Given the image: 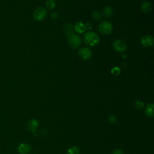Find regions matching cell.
<instances>
[{
    "label": "cell",
    "mask_w": 154,
    "mask_h": 154,
    "mask_svg": "<svg viewBox=\"0 0 154 154\" xmlns=\"http://www.w3.org/2000/svg\"><path fill=\"white\" fill-rule=\"evenodd\" d=\"M113 29L112 25L109 21H103L99 26V32L103 35H108L111 33Z\"/></svg>",
    "instance_id": "3"
},
{
    "label": "cell",
    "mask_w": 154,
    "mask_h": 154,
    "mask_svg": "<svg viewBox=\"0 0 154 154\" xmlns=\"http://www.w3.org/2000/svg\"><path fill=\"white\" fill-rule=\"evenodd\" d=\"M91 17L94 20H99L101 19V14L98 11H94L91 14Z\"/></svg>",
    "instance_id": "17"
},
{
    "label": "cell",
    "mask_w": 154,
    "mask_h": 154,
    "mask_svg": "<svg viewBox=\"0 0 154 154\" xmlns=\"http://www.w3.org/2000/svg\"><path fill=\"white\" fill-rule=\"evenodd\" d=\"M120 72V69L119 67H114L111 70V73L114 76H118Z\"/></svg>",
    "instance_id": "18"
},
{
    "label": "cell",
    "mask_w": 154,
    "mask_h": 154,
    "mask_svg": "<svg viewBox=\"0 0 154 154\" xmlns=\"http://www.w3.org/2000/svg\"><path fill=\"white\" fill-rule=\"evenodd\" d=\"M140 43L141 46L145 48L152 47L154 43V38L152 35H145L141 38Z\"/></svg>",
    "instance_id": "6"
},
{
    "label": "cell",
    "mask_w": 154,
    "mask_h": 154,
    "mask_svg": "<svg viewBox=\"0 0 154 154\" xmlns=\"http://www.w3.org/2000/svg\"><path fill=\"white\" fill-rule=\"evenodd\" d=\"M114 10L112 7L109 5L105 6L103 10V14L105 17H110L113 14Z\"/></svg>",
    "instance_id": "14"
},
{
    "label": "cell",
    "mask_w": 154,
    "mask_h": 154,
    "mask_svg": "<svg viewBox=\"0 0 154 154\" xmlns=\"http://www.w3.org/2000/svg\"><path fill=\"white\" fill-rule=\"evenodd\" d=\"M74 29L75 32H76L78 34L84 33L85 31L84 23L82 22H76L74 25Z\"/></svg>",
    "instance_id": "10"
},
{
    "label": "cell",
    "mask_w": 154,
    "mask_h": 154,
    "mask_svg": "<svg viewBox=\"0 0 154 154\" xmlns=\"http://www.w3.org/2000/svg\"><path fill=\"white\" fill-rule=\"evenodd\" d=\"M47 15V12L46 10L42 7H39L37 8L33 12V17L37 21H42L44 20Z\"/></svg>",
    "instance_id": "4"
},
{
    "label": "cell",
    "mask_w": 154,
    "mask_h": 154,
    "mask_svg": "<svg viewBox=\"0 0 154 154\" xmlns=\"http://www.w3.org/2000/svg\"><path fill=\"white\" fill-rule=\"evenodd\" d=\"M112 154H123V152L121 149H117L113 150Z\"/></svg>",
    "instance_id": "23"
},
{
    "label": "cell",
    "mask_w": 154,
    "mask_h": 154,
    "mask_svg": "<svg viewBox=\"0 0 154 154\" xmlns=\"http://www.w3.org/2000/svg\"><path fill=\"white\" fill-rule=\"evenodd\" d=\"M85 25V31H90L91 28H92V25L89 22H87V23H84Z\"/></svg>",
    "instance_id": "22"
},
{
    "label": "cell",
    "mask_w": 154,
    "mask_h": 154,
    "mask_svg": "<svg viewBox=\"0 0 154 154\" xmlns=\"http://www.w3.org/2000/svg\"><path fill=\"white\" fill-rule=\"evenodd\" d=\"M38 126V122L36 119H31L28 122L27 128L29 131L31 132H34L36 131Z\"/></svg>",
    "instance_id": "9"
},
{
    "label": "cell",
    "mask_w": 154,
    "mask_h": 154,
    "mask_svg": "<svg viewBox=\"0 0 154 154\" xmlns=\"http://www.w3.org/2000/svg\"><path fill=\"white\" fill-rule=\"evenodd\" d=\"M50 16L52 19H57L59 17V14L57 11H52L51 12Z\"/></svg>",
    "instance_id": "20"
},
{
    "label": "cell",
    "mask_w": 154,
    "mask_h": 154,
    "mask_svg": "<svg viewBox=\"0 0 154 154\" xmlns=\"http://www.w3.org/2000/svg\"><path fill=\"white\" fill-rule=\"evenodd\" d=\"M30 150L31 147L28 143H21L17 147V152L19 154H28Z\"/></svg>",
    "instance_id": "8"
},
{
    "label": "cell",
    "mask_w": 154,
    "mask_h": 154,
    "mask_svg": "<svg viewBox=\"0 0 154 154\" xmlns=\"http://www.w3.org/2000/svg\"><path fill=\"white\" fill-rule=\"evenodd\" d=\"M108 120H109V122L111 123H114L116 122L117 121V118L114 116V115H111L108 118Z\"/></svg>",
    "instance_id": "21"
},
{
    "label": "cell",
    "mask_w": 154,
    "mask_h": 154,
    "mask_svg": "<svg viewBox=\"0 0 154 154\" xmlns=\"http://www.w3.org/2000/svg\"><path fill=\"white\" fill-rule=\"evenodd\" d=\"M67 154H79V149L76 146L71 147L67 150Z\"/></svg>",
    "instance_id": "16"
},
{
    "label": "cell",
    "mask_w": 154,
    "mask_h": 154,
    "mask_svg": "<svg viewBox=\"0 0 154 154\" xmlns=\"http://www.w3.org/2000/svg\"><path fill=\"white\" fill-rule=\"evenodd\" d=\"M82 40L78 35L73 34L68 37V43L70 47L72 49H78L81 45Z\"/></svg>",
    "instance_id": "2"
},
{
    "label": "cell",
    "mask_w": 154,
    "mask_h": 154,
    "mask_svg": "<svg viewBox=\"0 0 154 154\" xmlns=\"http://www.w3.org/2000/svg\"><path fill=\"white\" fill-rule=\"evenodd\" d=\"M154 105L153 103H149L145 107V113L146 116L148 117H153L154 115V111H153Z\"/></svg>",
    "instance_id": "12"
},
{
    "label": "cell",
    "mask_w": 154,
    "mask_h": 154,
    "mask_svg": "<svg viewBox=\"0 0 154 154\" xmlns=\"http://www.w3.org/2000/svg\"><path fill=\"white\" fill-rule=\"evenodd\" d=\"M126 43L123 40L117 39L113 43V48L118 52H124L126 49Z\"/></svg>",
    "instance_id": "7"
},
{
    "label": "cell",
    "mask_w": 154,
    "mask_h": 154,
    "mask_svg": "<svg viewBox=\"0 0 154 154\" xmlns=\"http://www.w3.org/2000/svg\"><path fill=\"white\" fill-rule=\"evenodd\" d=\"M135 106L137 109H141L144 106V103L141 100H136L135 102Z\"/></svg>",
    "instance_id": "19"
},
{
    "label": "cell",
    "mask_w": 154,
    "mask_h": 154,
    "mask_svg": "<svg viewBox=\"0 0 154 154\" xmlns=\"http://www.w3.org/2000/svg\"><path fill=\"white\" fill-rule=\"evenodd\" d=\"M63 30L64 31V33L69 37L72 34H73V25L70 23H67L63 26Z\"/></svg>",
    "instance_id": "13"
},
{
    "label": "cell",
    "mask_w": 154,
    "mask_h": 154,
    "mask_svg": "<svg viewBox=\"0 0 154 154\" xmlns=\"http://www.w3.org/2000/svg\"><path fill=\"white\" fill-rule=\"evenodd\" d=\"M46 6L48 9L52 10L56 6V2L55 0H47L46 2Z\"/></svg>",
    "instance_id": "15"
},
{
    "label": "cell",
    "mask_w": 154,
    "mask_h": 154,
    "mask_svg": "<svg viewBox=\"0 0 154 154\" xmlns=\"http://www.w3.org/2000/svg\"><path fill=\"white\" fill-rule=\"evenodd\" d=\"M78 55L81 60L87 61L91 57L92 52L89 48L83 47L78 51Z\"/></svg>",
    "instance_id": "5"
},
{
    "label": "cell",
    "mask_w": 154,
    "mask_h": 154,
    "mask_svg": "<svg viewBox=\"0 0 154 154\" xmlns=\"http://www.w3.org/2000/svg\"><path fill=\"white\" fill-rule=\"evenodd\" d=\"M83 40L85 45L91 47L97 45L100 42L99 36L96 33L91 31L85 32L83 36Z\"/></svg>",
    "instance_id": "1"
},
{
    "label": "cell",
    "mask_w": 154,
    "mask_h": 154,
    "mask_svg": "<svg viewBox=\"0 0 154 154\" xmlns=\"http://www.w3.org/2000/svg\"><path fill=\"white\" fill-rule=\"evenodd\" d=\"M140 7L143 13H148L152 10V4L149 2H144L141 4Z\"/></svg>",
    "instance_id": "11"
}]
</instances>
